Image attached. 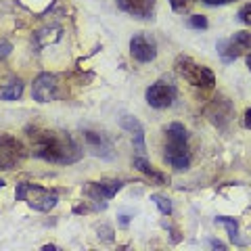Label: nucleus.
<instances>
[{
	"label": "nucleus",
	"mask_w": 251,
	"mask_h": 251,
	"mask_svg": "<svg viewBox=\"0 0 251 251\" xmlns=\"http://www.w3.org/2000/svg\"><path fill=\"white\" fill-rule=\"evenodd\" d=\"M27 138L31 143V153L44 161L69 166L82 159V149L67 132H54L46 128H27Z\"/></svg>",
	"instance_id": "nucleus-1"
},
{
	"label": "nucleus",
	"mask_w": 251,
	"mask_h": 251,
	"mask_svg": "<svg viewBox=\"0 0 251 251\" xmlns=\"http://www.w3.org/2000/svg\"><path fill=\"white\" fill-rule=\"evenodd\" d=\"M166 153H163V159L166 163H170L174 170H186L191 166V151H188V134L186 128L180 122L170 124L166 128Z\"/></svg>",
	"instance_id": "nucleus-2"
},
{
	"label": "nucleus",
	"mask_w": 251,
	"mask_h": 251,
	"mask_svg": "<svg viewBox=\"0 0 251 251\" xmlns=\"http://www.w3.org/2000/svg\"><path fill=\"white\" fill-rule=\"evenodd\" d=\"M174 69L180 77H184V80L195 86V88H203V90H211L216 86V75L211 72L209 67L205 65H199L197 61H193L191 57H184V54H180L174 63Z\"/></svg>",
	"instance_id": "nucleus-3"
},
{
	"label": "nucleus",
	"mask_w": 251,
	"mask_h": 251,
	"mask_svg": "<svg viewBox=\"0 0 251 251\" xmlns=\"http://www.w3.org/2000/svg\"><path fill=\"white\" fill-rule=\"evenodd\" d=\"M15 197H17V201H25L29 207L38 211H50L59 201V195L54 191L29 182H19L15 188Z\"/></svg>",
	"instance_id": "nucleus-4"
},
{
	"label": "nucleus",
	"mask_w": 251,
	"mask_h": 251,
	"mask_svg": "<svg viewBox=\"0 0 251 251\" xmlns=\"http://www.w3.org/2000/svg\"><path fill=\"white\" fill-rule=\"evenodd\" d=\"M27 157L25 145L11 134H0V170H17Z\"/></svg>",
	"instance_id": "nucleus-5"
},
{
	"label": "nucleus",
	"mask_w": 251,
	"mask_h": 251,
	"mask_svg": "<svg viewBox=\"0 0 251 251\" xmlns=\"http://www.w3.org/2000/svg\"><path fill=\"white\" fill-rule=\"evenodd\" d=\"M216 49L224 63H232L234 59H239L241 54H245L251 49V34L249 31H237V34L230 38L218 40Z\"/></svg>",
	"instance_id": "nucleus-6"
},
{
	"label": "nucleus",
	"mask_w": 251,
	"mask_h": 251,
	"mask_svg": "<svg viewBox=\"0 0 251 251\" xmlns=\"http://www.w3.org/2000/svg\"><path fill=\"white\" fill-rule=\"evenodd\" d=\"M31 97L38 103H50L59 97V82L57 75L52 74H40L34 80V86H31Z\"/></svg>",
	"instance_id": "nucleus-7"
},
{
	"label": "nucleus",
	"mask_w": 251,
	"mask_h": 251,
	"mask_svg": "<svg viewBox=\"0 0 251 251\" xmlns=\"http://www.w3.org/2000/svg\"><path fill=\"white\" fill-rule=\"evenodd\" d=\"M145 97H147V103L153 109H168L174 105V100H176V88L172 84L157 82L153 86H149Z\"/></svg>",
	"instance_id": "nucleus-8"
},
{
	"label": "nucleus",
	"mask_w": 251,
	"mask_h": 251,
	"mask_svg": "<svg viewBox=\"0 0 251 251\" xmlns=\"http://www.w3.org/2000/svg\"><path fill=\"white\" fill-rule=\"evenodd\" d=\"M84 140H86V147L92 155L100 157V159H113L115 153H113V143L109 140L107 134L103 132H94V130H84Z\"/></svg>",
	"instance_id": "nucleus-9"
},
{
	"label": "nucleus",
	"mask_w": 251,
	"mask_h": 251,
	"mask_svg": "<svg viewBox=\"0 0 251 251\" xmlns=\"http://www.w3.org/2000/svg\"><path fill=\"white\" fill-rule=\"evenodd\" d=\"M130 54L138 63H149L157 57V44L153 38H149L145 34H136L130 40Z\"/></svg>",
	"instance_id": "nucleus-10"
},
{
	"label": "nucleus",
	"mask_w": 251,
	"mask_h": 251,
	"mask_svg": "<svg viewBox=\"0 0 251 251\" xmlns=\"http://www.w3.org/2000/svg\"><path fill=\"white\" fill-rule=\"evenodd\" d=\"M120 188H122L120 180H103V182H90V186L86 188V195H88L90 199L99 201L100 207H105L107 199H113Z\"/></svg>",
	"instance_id": "nucleus-11"
},
{
	"label": "nucleus",
	"mask_w": 251,
	"mask_h": 251,
	"mask_svg": "<svg viewBox=\"0 0 251 251\" xmlns=\"http://www.w3.org/2000/svg\"><path fill=\"white\" fill-rule=\"evenodd\" d=\"M117 9L138 19H153L157 0H115Z\"/></svg>",
	"instance_id": "nucleus-12"
},
{
	"label": "nucleus",
	"mask_w": 251,
	"mask_h": 251,
	"mask_svg": "<svg viewBox=\"0 0 251 251\" xmlns=\"http://www.w3.org/2000/svg\"><path fill=\"white\" fill-rule=\"evenodd\" d=\"M120 126L126 132H130L132 134V143H134L136 153L145 157L147 155V145H145V128H143V124H140L136 117H132V115H122L120 117Z\"/></svg>",
	"instance_id": "nucleus-13"
},
{
	"label": "nucleus",
	"mask_w": 251,
	"mask_h": 251,
	"mask_svg": "<svg viewBox=\"0 0 251 251\" xmlns=\"http://www.w3.org/2000/svg\"><path fill=\"white\" fill-rule=\"evenodd\" d=\"M207 115L211 117V122H214L216 126L224 128V126L230 122V117H232V105H230V100H226V99H216L214 103H211Z\"/></svg>",
	"instance_id": "nucleus-14"
},
{
	"label": "nucleus",
	"mask_w": 251,
	"mask_h": 251,
	"mask_svg": "<svg viewBox=\"0 0 251 251\" xmlns=\"http://www.w3.org/2000/svg\"><path fill=\"white\" fill-rule=\"evenodd\" d=\"M134 168L138 170V172H143V174H147L149 178L153 180V182H157V184H166L168 182V178L161 174V172H157L151 163H149L143 155H138V157H134Z\"/></svg>",
	"instance_id": "nucleus-15"
},
{
	"label": "nucleus",
	"mask_w": 251,
	"mask_h": 251,
	"mask_svg": "<svg viewBox=\"0 0 251 251\" xmlns=\"http://www.w3.org/2000/svg\"><path fill=\"white\" fill-rule=\"evenodd\" d=\"M21 94H23L21 80H13V82H9L6 86L0 88V99H2V100H17Z\"/></svg>",
	"instance_id": "nucleus-16"
},
{
	"label": "nucleus",
	"mask_w": 251,
	"mask_h": 251,
	"mask_svg": "<svg viewBox=\"0 0 251 251\" xmlns=\"http://www.w3.org/2000/svg\"><path fill=\"white\" fill-rule=\"evenodd\" d=\"M216 222L226 226V230H228V234H230V241L234 243V245H245V241L239 237V224H237V220L226 218V216H220V218H216Z\"/></svg>",
	"instance_id": "nucleus-17"
},
{
	"label": "nucleus",
	"mask_w": 251,
	"mask_h": 251,
	"mask_svg": "<svg viewBox=\"0 0 251 251\" xmlns=\"http://www.w3.org/2000/svg\"><path fill=\"white\" fill-rule=\"evenodd\" d=\"M151 201L157 203V207H159V211L163 216H170L172 214V201L168 197H163V195H151Z\"/></svg>",
	"instance_id": "nucleus-18"
},
{
	"label": "nucleus",
	"mask_w": 251,
	"mask_h": 251,
	"mask_svg": "<svg viewBox=\"0 0 251 251\" xmlns=\"http://www.w3.org/2000/svg\"><path fill=\"white\" fill-rule=\"evenodd\" d=\"M188 25L195 27V29H207V17H203V15H193L191 19H188Z\"/></svg>",
	"instance_id": "nucleus-19"
},
{
	"label": "nucleus",
	"mask_w": 251,
	"mask_h": 251,
	"mask_svg": "<svg viewBox=\"0 0 251 251\" xmlns=\"http://www.w3.org/2000/svg\"><path fill=\"white\" fill-rule=\"evenodd\" d=\"M237 17H239V21H241V23H245V25H251V2H249V4H245V6H241Z\"/></svg>",
	"instance_id": "nucleus-20"
},
{
	"label": "nucleus",
	"mask_w": 251,
	"mask_h": 251,
	"mask_svg": "<svg viewBox=\"0 0 251 251\" xmlns=\"http://www.w3.org/2000/svg\"><path fill=\"white\" fill-rule=\"evenodd\" d=\"M170 4H172V9L178 11V13L188 9V0H170Z\"/></svg>",
	"instance_id": "nucleus-21"
},
{
	"label": "nucleus",
	"mask_w": 251,
	"mask_h": 251,
	"mask_svg": "<svg viewBox=\"0 0 251 251\" xmlns=\"http://www.w3.org/2000/svg\"><path fill=\"white\" fill-rule=\"evenodd\" d=\"M11 49L13 46L9 44V42H0V59H4V57H9V52H11Z\"/></svg>",
	"instance_id": "nucleus-22"
},
{
	"label": "nucleus",
	"mask_w": 251,
	"mask_h": 251,
	"mask_svg": "<svg viewBox=\"0 0 251 251\" xmlns=\"http://www.w3.org/2000/svg\"><path fill=\"white\" fill-rule=\"evenodd\" d=\"M201 2H205L209 6H220V4H228V2H237V0H201Z\"/></svg>",
	"instance_id": "nucleus-23"
},
{
	"label": "nucleus",
	"mask_w": 251,
	"mask_h": 251,
	"mask_svg": "<svg viewBox=\"0 0 251 251\" xmlns=\"http://www.w3.org/2000/svg\"><path fill=\"white\" fill-rule=\"evenodd\" d=\"M243 124H245V128L251 130V109H247L245 111V117H243Z\"/></svg>",
	"instance_id": "nucleus-24"
},
{
	"label": "nucleus",
	"mask_w": 251,
	"mask_h": 251,
	"mask_svg": "<svg viewBox=\"0 0 251 251\" xmlns=\"http://www.w3.org/2000/svg\"><path fill=\"white\" fill-rule=\"evenodd\" d=\"M209 245H211V247H216V249H226L224 243H220V241H216V239H211V241H209Z\"/></svg>",
	"instance_id": "nucleus-25"
},
{
	"label": "nucleus",
	"mask_w": 251,
	"mask_h": 251,
	"mask_svg": "<svg viewBox=\"0 0 251 251\" xmlns=\"http://www.w3.org/2000/svg\"><path fill=\"white\" fill-rule=\"evenodd\" d=\"M245 61H247V67H249V72H251V54H247V57H245Z\"/></svg>",
	"instance_id": "nucleus-26"
},
{
	"label": "nucleus",
	"mask_w": 251,
	"mask_h": 251,
	"mask_svg": "<svg viewBox=\"0 0 251 251\" xmlns=\"http://www.w3.org/2000/svg\"><path fill=\"white\" fill-rule=\"evenodd\" d=\"M4 186V182H2V180H0V188H2Z\"/></svg>",
	"instance_id": "nucleus-27"
}]
</instances>
